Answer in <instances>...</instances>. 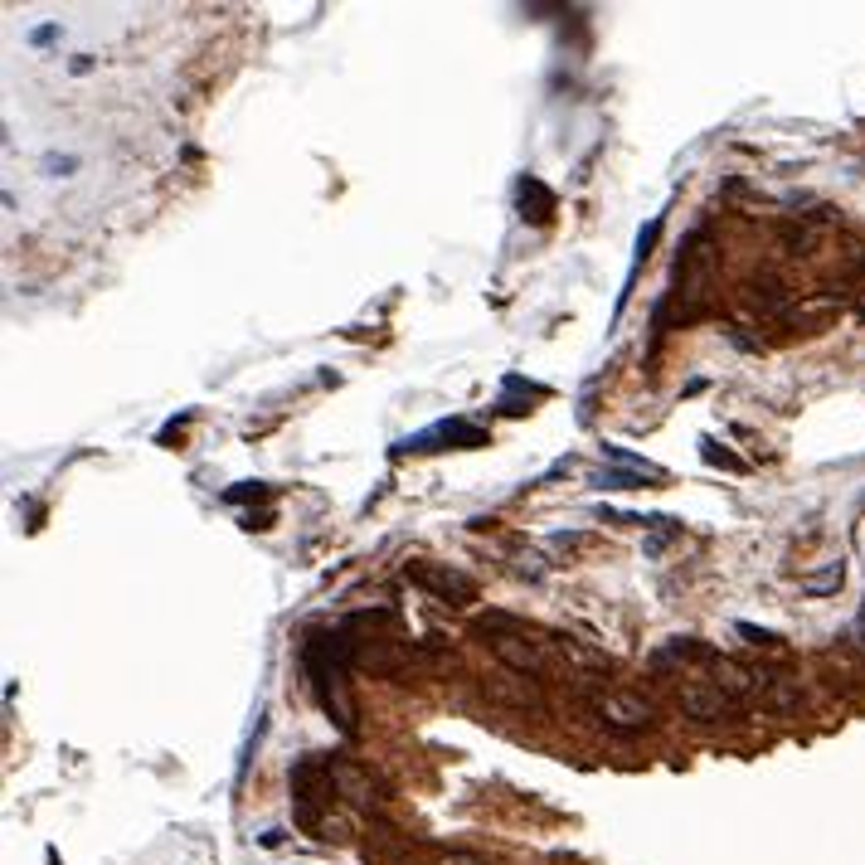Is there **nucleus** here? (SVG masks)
<instances>
[{
    "instance_id": "obj_1",
    "label": "nucleus",
    "mask_w": 865,
    "mask_h": 865,
    "mask_svg": "<svg viewBox=\"0 0 865 865\" xmlns=\"http://www.w3.org/2000/svg\"><path fill=\"white\" fill-rule=\"evenodd\" d=\"M477 632L487 637V651L506 666V671H516V676H526V680H545L549 671H555V661H549L545 642H535V628H526L520 618L487 613V618H477Z\"/></svg>"
},
{
    "instance_id": "obj_2",
    "label": "nucleus",
    "mask_w": 865,
    "mask_h": 865,
    "mask_svg": "<svg viewBox=\"0 0 865 865\" xmlns=\"http://www.w3.org/2000/svg\"><path fill=\"white\" fill-rule=\"evenodd\" d=\"M350 657H356V651H350L346 632H317L302 647V666L311 676V690H317V700L336 715L340 729H350V705H346V696H340L346 671H350Z\"/></svg>"
},
{
    "instance_id": "obj_3",
    "label": "nucleus",
    "mask_w": 865,
    "mask_h": 865,
    "mask_svg": "<svg viewBox=\"0 0 865 865\" xmlns=\"http://www.w3.org/2000/svg\"><path fill=\"white\" fill-rule=\"evenodd\" d=\"M588 710L613 734H642V729L657 725V705L647 696H637V690H603V696L588 700Z\"/></svg>"
},
{
    "instance_id": "obj_4",
    "label": "nucleus",
    "mask_w": 865,
    "mask_h": 865,
    "mask_svg": "<svg viewBox=\"0 0 865 865\" xmlns=\"http://www.w3.org/2000/svg\"><path fill=\"white\" fill-rule=\"evenodd\" d=\"M408 578H414L418 588H428L433 598H443V603H452V608H467L477 598V584L467 574H458V569H448V564H428V559H414L408 564Z\"/></svg>"
},
{
    "instance_id": "obj_5",
    "label": "nucleus",
    "mask_w": 865,
    "mask_h": 865,
    "mask_svg": "<svg viewBox=\"0 0 865 865\" xmlns=\"http://www.w3.org/2000/svg\"><path fill=\"white\" fill-rule=\"evenodd\" d=\"M680 710H686L690 719H719V715L739 710V700H734L725 686H715L710 676H696V680L680 686Z\"/></svg>"
},
{
    "instance_id": "obj_6",
    "label": "nucleus",
    "mask_w": 865,
    "mask_h": 865,
    "mask_svg": "<svg viewBox=\"0 0 865 865\" xmlns=\"http://www.w3.org/2000/svg\"><path fill=\"white\" fill-rule=\"evenodd\" d=\"M423 443H467V448H481V443H487V433L472 428V423H438V428L418 433L414 443H399V448H423Z\"/></svg>"
},
{
    "instance_id": "obj_7",
    "label": "nucleus",
    "mask_w": 865,
    "mask_h": 865,
    "mask_svg": "<svg viewBox=\"0 0 865 865\" xmlns=\"http://www.w3.org/2000/svg\"><path fill=\"white\" fill-rule=\"evenodd\" d=\"M520 209H526L530 224H545L549 215H555V195H549L535 176H526V180H520Z\"/></svg>"
},
{
    "instance_id": "obj_8",
    "label": "nucleus",
    "mask_w": 865,
    "mask_h": 865,
    "mask_svg": "<svg viewBox=\"0 0 865 865\" xmlns=\"http://www.w3.org/2000/svg\"><path fill=\"white\" fill-rule=\"evenodd\" d=\"M802 588H807V593H831V588H841V564H827L821 574L802 578Z\"/></svg>"
},
{
    "instance_id": "obj_9",
    "label": "nucleus",
    "mask_w": 865,
    "mask_h": 865,
    "mask_svg": "<svg viewBox=\"0 0 865 865\" xmlns=\"http://www.w3.org/2000/svg\"><path fill=\"white\" fill-rule=\"evenodd\" d=\"M739 637H749L754 647H783V637L769 632V628H754V622H739Z\"/></svg>"
},
{
    "instance_id": "obj_10",
    "label": "nucleus",
    "mask_w": 865,
    "mask_h": 865,
    "mask_svg": "<svg viewBox=\"0 0 865 865\" xmlns=\"http://www.w3.org/2000/svg\"><path fill=\"white\" fill-rule=\"evenodd\" d=\"M705 462H715V467H729V472H744V462L739 458H729L719 443H705Z\"/></svg>"
},
{
    "instance_id": "obj_11",
    "label": "nucleus",
    "mask_w": 865,
    "mask_h": 865,
    "mask_svg": "<svg viewBox=\"0 0 865 865\" xmlns=\"http://www.w3.org/2000/svg\"><path fill=\"white\" fill-rule=\"evenodd\" d=\"M45 166L54 170V176H68V170H78V156H49Z\"/></svg>"
},
{
    "instance_id": "obj_12",
    "label": "nucleus",
    "mask_w": 865,
    "mask_h": 865,
    "mask_svg": "<svg viewBox=\"0 0 865 865\" xmlns=\"http://www.w3.org/2000/svg\"><path fill=\"white\" fill-rule=\"evenodd\" d=\"M54 35H59V25H45V30H35V35H30V45H49Z\"/></svg>"
},
{
    "instance_id": "obj_13",
    "label": "nucleus",
    "mask_w": 865,
    "mask_h": 865,
    "mask_svg": "<svg viewBox=\"0 0 865 865\" xmlns=\"http://www.w3.org/2000/svg\"><path fill=\"white\" fill-rule=\"evenodd\" d=\"M258 841H263L267 850H273V846H282V841H287V831H277V827H273V831H263V836H258Z\"/></svg>"
},
{
    "instance_id": "obj_14",
    "label": "nucleus",
    "mask_w": 865,
    "mask_h": 865,
    "mask_svg": "<svg viewBox=\"0 0 865 865\" xmlns=\"http://www.w3.org/2000/svg\"><path fill=\"white\" fill-rule=\"evenodd\" d=\"M448 865H481V860H472V856H448Z\"/></svg>"
}]
</instances>
